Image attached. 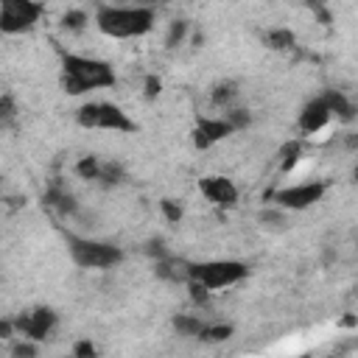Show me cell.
Instances as JSON below:
<instances>
[{
  "label": "cell",
  "mask_w": 358,
  "mask_h": 358,
  "mask_svg": "<svg viewBox=\"0 0 358 358\" xmlns=\"http://www.w3.org/2000/svg\"><path fill=\"white\" fill-rule=\"evenodd\" d=\"M59 84L67 95H87L92 90H106L117 84V76L109 62L81 56V53H67L62 50V73Z\"/></svg>",
  "instance_id": "1"
},
{
  "label": "cell",
  "mask_w": 358,
  "mask_h": 358,
  "mask_svg": "<svg viewBox=\"0 0 358 358\" xmlns=\"http://www.w3.org/2000/svg\"><path fill=\"white\" fill-rule=\"evenodd\" d=\"M157 22L151 6H101L95 11V25L103 36L112 39H137L145 36Z\"/></svg>",
  "instance_id": "2"
},
{
  "label": "cell",
  "mask_w": 358,
  "mask_h": 358,
  "mask_svg": "<svg viewBox=\"0 0 358 358\" xmlns=\"http://www.w3.org/2000/svg\"><path fill=\"white\" fill-rule=\"evenodd\" d=\"M185 268V280H193L210 291H221L229 285H238L241 280H246L249 266L243 260H199V263H182Z\"/></svg>",
  "instance_id": "3"
},
{
  "label": "cell",
  "mask_w": 358,
  "mask_h": 358,
  "mask_svg": "<svg viewBox=\"0 0 358 358\" xmlns=\"http://www.w3.org/2000/svg\"><path fill=\"white\" fill-rule=\"evenodd\" d=\"M64 243H67L70 260L78 268H112L123 260V249L109 241H92V238L64 232Z\"/></svg>",
  "instance_id": "4"
},
{
  "label": "cell",
  "mask_w": 358,
  "mask_h": 358,
  "mask_svg": "<svg viewBox=\"0 0 358 358\" xmlns=\"http://www.w3.org/2000/svg\"><path fill=\"white\" fill-rule=\"evenodd\" d=\"M76 123L81 129H106V131H137V123L109 101H90L76 109Z\"/></svg>",
  "instance_id": "5"
},
{
  "label": "cell",
  "mask_w": 358,
  "mask_h": 358,
  "mask_svg": "<svg viewBox=\"0 0 358 358\" xmlns=\"http://www.w3.org/2000/svg\"><path fill=\"white\" fill-rule=\"evenodd\" d=\"M45 14L39 0H0V34L17 36L31 31Z\"/></svg>",
  "instance_id": "6"
},
{
  "label": "cell",
  "mask_w": 358,
  "mask_h": 358,
  "mask_svg": "<svg viewBox=\"0 0 358 358\" xmlns=\"http://www.w3.org/2000/svg\"><path fill=\"white\" fill-rule=\"evenodd\" d=\"M324 193H327V182L313 179V182H296V185H288V187L266 190L263 201H274L282 210H305V207H313L316 201H322Z\"/></svg>",
  "instance_id": "7"
},
{
  "label": "cell",
  "mask_w": 358,
  "mask_h": 358,
  "mask_svg": "<svg viewBox=\"0 0 358 358\" xmlns=\"http://www.w3.org/2000/svg\"><path fill=\"white\" fill-rule=\"evenodd\" d=\"M56 324H59V316L48 305H36V308H28V310H22V313L14 316L17 336L31 338V341H45L56 330Z\"/></svg>",
  "instance_id": "8"
},
{
  "label": "cell",
  "mask_w": 358,
  "mask_h": 358,
  "mask_svg": "<svg viewBox=\"0 0 358 358\" xmlns=\"http://www.w3.org/2000/svg\"><path fill=\"white\" fill-rule=\"evenodd\" d=\"M199 190L201 196L218 207V210H229L238 204V187L229 176H221V173H213V176H201L199 179Z\"/></svg>",
  "instance_id": "9"
},
{
  "label": "cell",
  "mask_w": 358,
  "mask_h": 358,
  "mask_svg": "<svg viewBox=\"0 0 358 358\" xmlns=\"http://www.w3.org/2000/svg\"><path fill=\"white\" fill-rule=\"evenodd\" d=\"M190 134H193V145H196L199 151H207L210 145H215V143H221L224 137L235 134V129L227 123L224 115H221V117L201 115V117H196V126H193Z\"/></svg>",
  "instance_id": "10"
},
{
  "label": "cell",
  "mask_w": 358,
  "mask_h": 358,
  "mask_svg": "<svg viewBox=\"0 0 358 358\" xmlns=\"http://www.w3.org/2000/svg\"><path fill=\"white\" fill-rule=\"evenodd\" d=\"M330 120H333V112H330V103H327V98H324V92H322V95L310 98V101L302 106V112H299V117H296V129H299L302 134H316V131H322Z\"/></svg>",
  "instance_id": "11"
},
{
  "label": "cell",
  "mask_w": 358,
  "mask_h": 358,
  "mask_svg": "<svg viewBox=\"0 0 358 358\" xmlns=\"http://www.w3.org/2000/svg\"><path fill=\"white\" fill-rule=\"evenodd\" d=\"M45 204L48 207H53L59 215H64V218H76L78 213H81V207H78V201H76V196L64 187V185H50L48 187V193H45Z\"/></svg>",
  "instance_id": "12"
},
{
  "label": "cell",
  "mask_w": 358,
  "mask_h": 358,
  "mask_svg": "<svg viewBox=\"0 0 358 358\" xmlns=\"http://www.w3.org/2000/svg\"><path fill=\"white\" fill-rule=\"evenodd\" d=\"M263 45L268 48V50H277V53H288V50H294L296 48V34L291 31V28H268L266 34H263Z\"/></svg>",
  "instance_id": "13"
},
{
  "label": "cell",
  "mask_w": 358,
  "mask_h": 358,
  "mask_svg": "<svg viewBox=\"0 0 358 358\" xmlns=\"http://www.w3.org/2000/svg\"><path fill=\"white\" fill-rule=\"evenodd\" d=\"M324 98H327V103H330L333 117H338V120H344V123H350V120L355 117V103H352L341 90H324Z\"/></svg>",
  "instance_id": "14"
},
{
  "label": "cell",
  "mask_w": 358,
  "mask_h": 358,
  "mask_svg": "<svg viewBox=\"0 0 358 358\" xmlns=\"http://www.w3.org/2000/svg\"><path fill=\"white\" fill-rule=\"evenodd\" d=\"M238 95H241V90H238L235 81H218V84H213V90H210V101H213V106H218V109L235 106Z\"/></svg>",
  "instance_id": "15"
},
{
  "label": "cell",
  "mask_w": 358,
  "mask_h": 358,
  "mask_svg": "<svg viewBox=\"0 0 358 358\" xmlns=\"http://www.w3.org/2000/svg\"><path fill=\"white\" fill-rule=\"evenodd\" d=\"M126 179V168L117 162V159H101V171H98V185H103V187H115V185H120Z\"/></svg>",
  "instance_id": "16"
},
{
  "label": "cell",
  "mask_w": 358,
  "mask_h": 358,
  "mask_svg": "<svg viewBox=\"0 0 358 358\" xmlns=\"http://www.w3.org/2000/svg\"><path fill=\"white\" fill-rule=\"evenodd\" d=\"M229 336H232V324L229 322H204L196 338L207 341V344H215V341H227Z\"/></svg>",
  "instance_id": "17"
},
{
  "label": "cell",
  "mask_w": 358,
  "mask_h": 358,
  "mask_svg": "<svg viewBox=\"0 0 358 358\" xmlns=\"http://www.w3.org/2000/svg\"><path fill=\"white\" fill-rule=\"evenodd\" d=\"M201 324H204V319L196 316V313H179V316H173V330H176L179 336H190V338H196L199 330H201Z\"/></svg>",
  "instance_id": "18"
},
{
  "label": "cell",
  "mask_w": 358,
  "mask_h": 358,
  "mask_svg": "<svg viewBox=\"0 0 358 358\" xmlns=\"http://www.w3.org/2000/svg\"><path fill=\"white\" fill-rule=\"evenodd\" d=\"M17 117H20V106H17L14 92H0V126L8 129L17 123Z\"/></svg>",
  "instance_id": "19"
},
{
  "label": "cell",
  "mask_w": 358,
  "mask_h": 358,
  "mask_svg": "<svg viewBox=\"0 0 358 358\" xmlns=\"http://www.w3.org/2000/svg\"><path fill=\"white\" fill-rule=\"evenodd\" d=\"M299 157H302V143H299V140L285 143L282 151H280V173H288V171L299 162Z\"/></svg>",
  "instance_id": "20"
},
{
  "label": "cell",
  "mask_w": 358,
  "mask_h": 358,
  "mask_svg": "<svg viewBox=\"0 0 358 358\" xmlns=\"http://www.w3.org/2000/svg\"><path fill=\"white\" fill-rule=\"evenodd\" d=\"M187 31H190L187 20H173V22L168 25V34H165V48H168V50L179 48V45L187 39Z\"/></svg>",
  "instance_id": "21"
},
{
  "label": "cell",
  "mask_w": 358,
  "mask_h": 358,
  "mask_svg": "<svg viewBox=\"0 0 358 358\" xmlns=\"http://www.w3.org/2000/svg\"><path fill=\"white\" fill-rule=\"evenodd\" d=\"M98 171H101V157H95V154H87V157H81L76 162V173L81 179H87V182H95L98 179Z\"/></svg>",
  "instance_id": "22"
},
{
  "label": "cell",
  "mask_w": 358,
  "mask_h": 358,
  "mask_svg": "<svg viewBox=\"0 0 358 358\" xmlns=\"http://www.w3.org/2000/svg\"><path fill=\"white\" fill-rule=\"evenodd\" d=\"M87 22H90V17H87V11H81V8H70V11L62 14V28H64V31L78 34V31H84Z\"/></svg>",
  "instance_id": "23"
},
{
  "label": "cell",
  "mask_w": 358,
  "mask_h": 358,
  "mask_svg": "<svg viewBox=\"0 0 358 358\" xmlns=\"http://www.w3.org/2000/svg\"><path fill=\"white\" fill-rule=\"evenodd\" d=\"M224 117H227V123H229L235 131H241V129H246V126L252 123V115H249V109H243V106H229V109H224Z\"/></svg>",
  "instance_id": "24"
},
{
  "label": "cell",
  "mask_w": 358,
  "mask_h": 358,
  "mask_svg": "<svg viewBox=\"0 0 358 358\" xmlns=\"http://www.w3.org/2000/svg\"><path fill=\"white\" fill-rule=\"evenodd\" d=\"M159 210H162V215H165L168 224H179L182 215H185V210H182L179 201H173V199H162V201H159Z\"/></svg>",
  "instance_id": "25"
},
{
  "label": "cell",
  "mask_w": 358,
  "mask_h": 358,
  "mask_svg": "<svg viewBox=\"0 0 358 358\" xmlns=\"http://www.w3.org/2000/svg\"><path fill=\"white\" fill-rule=\"evenodd\" d=\"M185 282H187L190 299H193L196 305H207V302H210V296H213V291H210V288H204V285H199V282H193V280H185Z\"/></svg>",
  "instance_id": "26"
},
{
  "label": "cell",
  "mask_w": 358,
  "mask_h": 358,
  "mask_svg": "<svg viewBox=\"0 0 358 358\" xmlns=\"http://www.w3.org/2000/svg\"><path fill=\"white\" fill-rule=\"evenodd\" d=\"M159 92H162V78L159 76H145V81H143V95L148 98V101H154V98H159Z\"/></svg>",
  "instance_id": "27"
},
{
  "label": "cell",
  "mask_w": 358,
  "mask_h": 358,
  "mask_svg": "<svg viewBox=\"0 0 358 358\" xmlns=\"http://www.w3.org/2000/svg\"><path fill=\"white\" fill-rule=\"evenodd\" d=\"M73 355L76 358H90V355H95V344L90 338H81V341L73 344Z\"/></svg>",
  "instance_id": "28"
},
{
  "label": "cell",
  "mask_w": 358,
  "mask_h": 358,
  "mask_svg": "<svg viewBox=\"0 0 358 358\" xmlns=\"http://www.w3.org/2000/svg\"><path fill=\"white\" fill-rule=\"evenodd\" d=\"M36 341H31V338H22V341H17L14 347H11V352L14 355H36Z\"/></svg>",
  "instance_id": "29"
},
{
  "label": "cell",
  "mask_w": 358,
  "mask_h": 358,
  "mask_svg": "<svg viewBox=\"0 0 358 358\" xmlns=\"http://www.w3.org/2000/svg\"><path fill=\"white\" fill-rule=\"evenodd\" d=\"M11 336H17L14 316H11V319H0V338H11Z\"/></svg>",
  "instance_id": "30"
}]
</instances>
